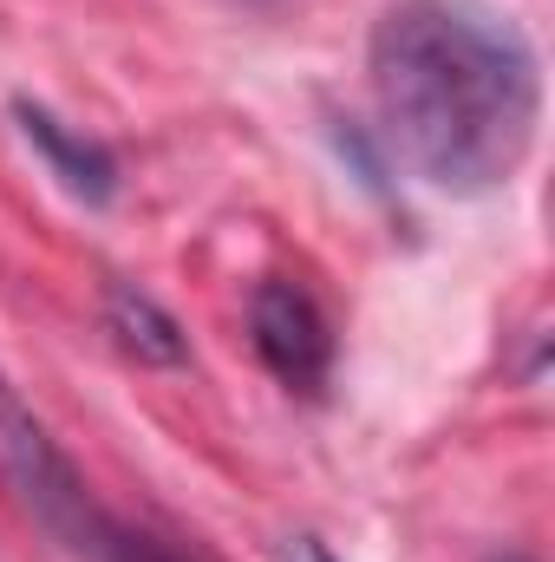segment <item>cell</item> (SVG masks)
<instances>
[{
    "label": "cell",
    "mask_w": 555,
    "mask_h": 562,
    "mask_svg": "<svg viewBox=\"0 0 555 562\" xmlns=\"http://www.w3.org/2000/svg\"><path fill=\"white\" fill-rule=\"evenodd\" d=\"M105 327L118 334V347L144 360V367H183V334H177V321L138 294V288H112L105 294Z\"/></svg>",
    "instance_id": "5b68a950"
},
{
    "label": "cell",
    "mask_w": 555,
    "mask_h": 562,
    "mask_svg": "<svg viewBox=\"0 0 555 562\" xmlns=\"http://www.w3.org/2000/svg\"><path fill=\"white\" fill-rule=\"evenodd\" d=\"M373 112L438 196L503 190L543 125V59L497 0H393L373 26Z\"/></svg>",
    "instance_id": "6da1fadb"
},
{
    "label": "cell",
    "mask_w": 555,
    "mask_h": 562,
    "mask_svg": "<svg viewBox=\"0 0 555 562\" xmlns=\"http://www.w3.org/2000/svg\"><path fill=\"white\" fill-rule=\"evenodd\" d=\"M0 484L13 491V504L72 557L86 562H157L138 537L92 497V484L79 477V464L59 451V438L26 413V400L7 386L0 373Z\"/></svg>",
    "instance_id": "7a4b0ae2"
},
{
    "label": "cell",
    "mask_w": 555,
    "mask_h": 562,
    "mask_svg": "<svg viewBox=\"0 0 555 562\" xmlns=\"http://www.w3.org/2000/svg\"><path fill=\"white\" fill-rule=\"evenodd\" d=\"M13 119H20V138L46 157V170H53L79 203H105V196H112L118 170H112V150H105V144H92L86 132L59 125L46 105H26V99L13 105Z\"/></svg>",
    "instance_id": "277c9868"
},
{
    "label": "cell",
    "mask_w": 555,
    "mask_h": 562,
    "mask_svg": "<svg viewBox=\"0 0 555 562\" xmlns=\"http://www.w3.org/2000/svg\"><path fill=\"white\" fill-rule=\"evenodd\" d=\"M281 562H333V557H327V543H320V537H294V543L281 550Z\"/></svg>",
    "instance_id": "8992f818"
},
{
    "label": "cell",
    "mask_w": 555,
    "mask_h": 562,
    "mask_svg": "<svg viewBox=\"0 0 555 562\" xmlns=\"http://www.w3.org/2000/svg\"><path fill=\"white\" fill-rule=\"evenodd\" d=\"M249 327H256V353L287 393H320L333 373V327L320 314V301L301 281L269 276L249 301Z\"/></svg>",
    "instance_id": "3957f363"
}]
</instances>
